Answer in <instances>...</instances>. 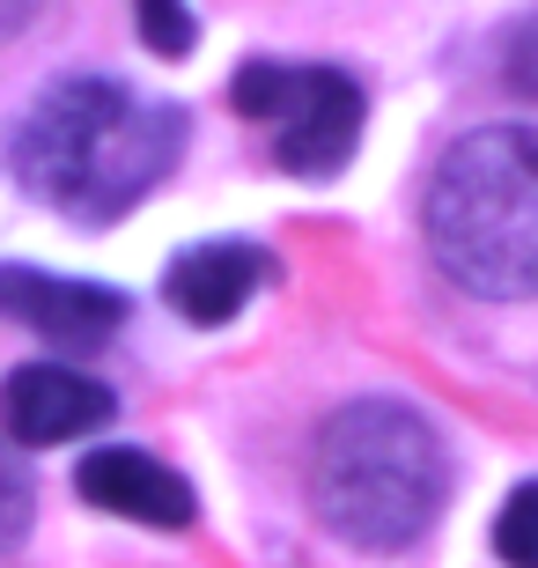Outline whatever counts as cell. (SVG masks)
Here are the masks:
<instances>
[{"label":"cell","instance_id":"1","mask_svg":"<svg viewBox=\"0 0 538 568\" xmlns=\"http://www.w3.org/2000/svg\"><path fill=\"white\" fill-rule=\"evenodd\" d=\"M177 155H185V111L111 74H60L16 133L22 192L89 230L141 207L177 170Z\"/></svg>","mask_w":538,"mask_h":568},{"label":"cell","instance_id":"2","mask_svg":"<svg viewBox=\"0 0 538 568\" xmlns=\"http://www.w3.org/2000/svg\"><path fill=\"white\" fill-rule=\"evenodd\" d=\"M311 503L332 539L362 554H398L450 503V450L406 399H354L317 428Z\"/></svg>","mask_w":538,"mask_h":568},{"label":"cell","instance_id":"3","mask_svg":"<svg viewBox=\"0 0 538 568\" xmlns=\"http://www.w3.org/2000/svg\"><path fill=\"white\" fill-rule=\"evenodd\" d=\"M435 266L473 295H538V126H479L435 163L420 207Z\"/></svg>","mask_w":538,"mask_h":568},{"label":"cell","instance_id":"4","mask_svg":"<svg viewBox=\"0 0 538 568\" xmlns=\"http://www.w3.org/2000/svg\"><path fill=\"white\" fill-rule=\"evenodd\" d=\"M229 104L273 126V155L288 178H339L362 148L369 97L347 67H288V60H244L229 82Z\"/></svg>","mask_w":538,"mask_h":568},{"label":"cell","instance_id":"5","mask_svg":"<svg viewBox=\"0 0 538 568\" xmlns=\"http://www.w3.org/2000/svg\"><path fill=\"white\" fill-rule=\"evenodd\" d=\"M119 414L111 384H97L89 369H67V362H22L0 384V428L22 450H52V443H74L89 428H104Z\"/></svg>","mask_w":538,"mask_h":568},{"label":"cell","instance_id":"6","mask_svg":"<svg viewBox=\"0 0 538 568\" xmlns=\"http://www.w3.org/2000/svg\"><path fill=\"white\" fill-rule=\"evenodd\" d=\"M0 311L30 325L52 347H104L125 325V295L97 288V281H67V274H38V266H0Z\"/></svg>","mask_w":538,"mask_h":568},{"label":"cell","instance_id":"7","mask_svg":"<svg viewBox=\"0 0 538 568\" xmlns=\"http://www.w3.org/2000/svg\"><path fill=\"white\" fill-rule=\"evenodd\" d=\"M74 487H82V503L111 509V517H133V525H155V531H185L192 509H200L185 473H170L163 458H148L133 443L89 450V458L74 465Z\"/></svg>","mask_w":538,"mask_h":568},{"label":"cell","instance_id":"8","mask_svg":"<svg viewBox=\"0 0 538 568\" xmlns=\"http://www.w3.org/2000/svg\"><path fill=\"white\" fill-rule=\"evenodd\" d=\"M273 281V258L258 244H192L185 258H170L163 295L185 325H229L251 303V288Z\"/></svg>","mask_w":538,"mask_h":568},{"label":"cell","instance_id":"9","mask_svg":"<svg viewBox=\"0 0 538 568\" xmlns=\"http://www.w3.org/2000/svg\"><path fill=\"white\" fill-rule=\"evenodd\" d=\"M133 30L155 60H185L192 44H200V16H192V0H133Z\"/></svg>","mask_w":538,"mask_h":568},{"label":"cell","instance_id":"10","mask_svg":"<svg viewBox=\"0 0 538 568\" xmlns=\"http://www.w3.org/2000/svg\"><path fill=\"white\" fill-rule=\"evenodd\" d=\"M38 525V480H30V465L0 443V554H16Z\"/></svg>","mask_w":538,"mask_h":568},{"label":"cell","instance_id":"11","mask_svg":"<svg viewBox=\"0 0 538 568\" xmlns=\"http://www.w3.org/2000/svg\"><path fill=\"white\" fill-rule=\"evenodd\" d=\"M495 554L509 568H538V480H524L495 517Z\"/></svg>","mask_w":538,"mask_h":568},{"label":"cell","instance_id":"12","mask_svg":"<svg viewBox=\"0 0 538 568\" xmlns=\"http://www.w3.org/2000/svg\"><path fill=\"white\" fill-rule=\"evenodd\" d=\"M501 67H509V89L517 97H538V16H524L501 44Z\"/></svg>","mask_w":538,"mask_h":568},{"label":"cell","instance_id":"13","mask_svg":"<svg viewBox=\"0 0 538 568\" xmlns=\"http://www.w3.org/2000/svg\"><path fill=\"white\" fill-rule=\"evenodd\" d=\"M16 22H30V0H0V30H16Z\"/></svg>","mask_w":538,"mask_h":568}]
</instances>
